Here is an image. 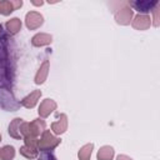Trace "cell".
Here are the masks:
<instances>
[{
    "label": "cell",
    "mask_w": 160,
    "mask_h": 160,
    "mask_svg": "<svg viewBox=\"0 0 160 160\" xmlns=\"http://www.w3.org/2000/svg\"><path fill=\"white\" fill-rule=\"evenodd\" d=\"M45 126H46L45 121L44 120H40V119H35L31 122H25L24 121L20 125V132L24 136H34V138H38L41 132H44Z\"/></svg>",
    "instance_id": "cell-2"
},
{
    "label": "cell",
    "mask_w": 160,
    "mask_h": 160,
    "mask_svg": "<svg viewBox=\"0 0 160 160\" xmlns=\"http://www.w3.org/2000/svg\"><path fill=\"white\" fill-rule=\"evenodd\" d=\"M8 38L0 39V88L11 89L12 72L10 70V56L8 50Z\"/></svg>",
    "instance_id": "cell-1"
},
{
    "label": "cell",
    "mask_w": 160,
    "mask_h": 160,
    "mask_svg": "<svg viewBox=\"0 0 160 160\" xmlns=\"http://www.w3.org/2000/svg\"><path fill=\"white\" fill-rule=\"evenodd\" d=\"M0 140H1V135H0Z\"/></svg>",
    "instance_id": "cell-28"
},
{
    "label": "cell",
    "mask_w": 160,
    "mask_h": 160,
    "mask_svg": "<svg viewBox=\"0 0 160 160\" xmlns=\"http://www.w3.org/2000/svg\"><path fill=\"white\" fill-rule=\"evenodd\" d=\"M51 129H52V131H54L55 134H58V135L65 132L66 129H68V118H66V115H65V114H60L59 120L51 124Z\"/></svg>",
    "instance_id": "cell-11"
},
{
    "label": "cell",
    "mask_w": 160,
    "mask_h": 160,
    "mask_svg": "<svg viewBox=\"0 0 160 160\" xmlns=\"http://www.w3.org/2000/svg\"><path fill=\"white\" fill-rule=\"evenodd\" d=\"M0 160H2V156H1V149H0Z\"/></svg>",
    "instance_id": "cell-27"
},
{
    "label": "cell",
    "mask_w": 160,
    "mask_h": 160,
    "mask_svg": "<svg viewBox=\"0 0 160 160\" xmlns=\"http://www.w3.org/2000/svg\"><path fill=\"white\" fill-rule=\"evenodd\" d=\"M152 12H154V26H159V4L152 9Z\"/></svg>",
    "instance_id": "cell-21"
},
{
    "label": "cell",
    "mask_w": 160,
    "mask_h": 160,
    "mask_svg": "<svg viewBox=\"0 0 160 160\" xmlns=\"http://www.w3.org/2000/svg\"><path fill=\"white\" fill-rule=\"evenodd\" d=\"M116 160H132V159L129 158V156H126V155H119Z\"/></svg>",
    "instance_id": "cell-23"
},
{
    "label": "cell",
    "mask_w": 160,
    "mask_h": 160,
    "mask_svg": "<svg viewBox=\"0 0 160 160\" xmlns=\"http://www.w3.org/2000/svg\"><path fill=\"white\" fill-rule=\"evenodd\" d=\"M44 19H42V15L38 11H30L26 14V19H25V24L28 26V29L30 30H34V29H38L41 24H42Z\"/></svg>",
    "instance_id": "cell-5"
},
{
    "label": "cell",
    "mask_w": 160,
    "mask_h": 160,
    "mask_svg": "<svg viewBox=\"0 0 160 160\" xmlns=\"http://www.w3.org/2000/svg\"><path fill=\"white\" fill-rule=\"evenodd\" d=\"M40 96H41V91L40 90H35L30 95H28L26 98H24L20 101V105H22V106H25L28 109H31V108H34L36 105V102H38V100H39Z\"/></svg>",
    "instance_id": "cell-10"
},
{
    "label": "cell",
    "mask_w": 160,
    "mask_h": 160,
    "mask_svg": "<svg viewBox=\"0 0 160 160\" xmlns=\"http://www.w3.org/2000/svg\"><path fill=\"white\" fill-rule=\"evenodd\" d=\"M130 6H132L139 12L146 14L149 11H152V9L159 4L158 0H136V1H129Z\"/></svg>",
    "instance_id": "cell-4"
},
{
    "label": "cell",
    "mask_w": 160,
    "mask_h": 160,
    "mask_svg": "<svg viewBox=\"0 0 160 160\" xmlns=\"http://www.w3.org/2000/svg\"><path fill=\"white\" fill-rule=\"evenodd\" d=\"M50 160H56V159H55V156H54L51 152H50Z\"/></svg>",
    "instance_id": "cell-26"
},
{
    "label": "cell",
    "mask_w": 160,
    "mask_h": 160,
    "mask_svg": "<svg viewBox=\"0 0 160 160\" xmlns=\"http://www.w3.org/2000/svg\"><path fill=\"white\" fill-rule=\"evenodd\" d=\"M20 154L24 155V156L28 158V159H35V158L38 156V149H36V148L28 146V145H24V146L20 149Z\"/></svg>",
    "instance_id": "cell-18"
},
{
    "label": "cell",
    "mask_w": 160,
    "mask_h": 160,
    "mask_svg": "<svg viewBox=\"0 0 160 160\" xmlns=\"http://www.w3.org/2000/svg\"><path fill=\"white\" fill-rule=\"evenodd\" d=\"M22 5L21 0H2L0 1V14L9 15L14 10L19 9Z\"/></svg>",
    "instance_id": "cell-6"
},
{
    "label": "cell",
    "mask_w": 160,
    "mask_h": 160,
    "mask_svg": "<svg viewBox=\"0 0 160 160\" xmlns=\"http://www.w3.org/2000/svg\"><path fill=\"white\" fill-rule=\"evenodd\" d=\"M52 40L51 35L49 34H44V32H40V34H36L32 39H31V44L34 46H44V45H48L50 44Z\"/></svg>",
    "instance_id": "cell-13"
},
{
    "label": "cell",
    "mask_w": 160,
    "mask_h": 160,
    "mask_svg": "<svg viewBox=\"0 0 160 160\" xmlns=\"http://www.w3.org/2000/svg\"><path fill=\"white\" fill-rule=\"evenodd\" d=\"M131 18H132V10L131 8H128V6L121 8L119 11L115 12V20L121 25H129L131 21Z\"/></svg>",
    "instance_id": "cell-7"
},
{
    "label": "cell",
    "mask_w": 160,
    "mask_h": 160,
    "mask_svg": "<svg viewBox=\"0 0 160 160\" xmlns=\"http://www.w3.org/2000/svg\"><path fill=\"white\" fill-rule=\"evenodd\" d=\"M5 36H6V34L4 32L2 26H1V24H0V39H2V38H5Z\"/></svg>",
    "instance_id": "cell-24"
},
{
    "label": "cell",
    "mask_w": 160,
    "mask_h": 160,
    "mask_svg": "<svg viewBox=\"0 0 160 160\" xmlns=\"http://www.w3.org/2000/svg\"><path fill=\"white\" fill-rule=\"evenodd\" d=\"M24 141H25V145L38 149V142H39L38 138H34V136H24Z\"/></svg>",
    "instance_id": "cell-20"
},
{
    "label": "cell",
    "mask_w": 160,
    "mask_h": 160,
    "mask_svg": "<svg viewBox=\"0 0 160 160\" xmlns=\"http://www.w3.org/2000/svg\"><path fill=\"white\" fill-rule=\"evenodd\" d=\"M132 26L135 28V29H138V30H146V29H149L150 28V25H151V19H150V16H148V15H136L135 18H134V20H132Z\"/></svg>",
    "instance_id": "cell-8"
},
{
    "label": "cell",
    "mask_w": 160,
    "mask_h": 160,
    "mask_svg": "<svg viewBox=\"0 0 160 160\" xmlns=\"http://www.w3.org/2000/svg\"><path fill=\"white\" fill-rule=\"evenodd\" d=\"M34 5H42V1H32Z\"/></svg>",
    "instance_id": "cell-25"
},
{
    "label": "cell",
    "mask_w": 160,
    "mask_h": 160,
    "mask_svg": "<svg viewBox=\"0 0 160 160\" xmlns=\"http://www.w3.org/2000/svg\"><path fill=\"white\" fill-rule=\"evenodd\" d=\"M114 156V149L111 146H102L98 152L99 160H111Z\"/></svg>",
    "instance_id": "cell-16"
},
{
    "label": "cell",
    "mask_w": 160,
    "mask_h": 160,
    "mask_svg": "<svg viewBox=\"0 0 160 160\" xmlns=\"http://www.w3.org/2000/svg\"><path fill=\"white\" fill-rule=\"evenodd\" d=\"M1 156L2 160H12V158L15 156V149L10 145H6L1 149Z\"/></svg>",
    "instance_id": "cell-19"
},
{
    "label": "cell",
    "mask_w": 160,
    "mask_h": 160,
    "mask_svg": "<svg viewBox=\"0 0 160 160\" xmlns=\"http://www.w3.org/2000/svg\"><path fill=\"white\" fill-rule=\"evenodd\" d=\"M6 29L10 34H16L20 31L21 29V21L20 19L18 18H14V19H10L8 22H6Z\"/></svg>",
    "instance_id": "cell-15"
},
{
    "label": "cell",
    "mask_w": 160,
    "mask_h": 160,
    "mask_svg": "<svg viewBox=\"0 0 160 160\" xmlns=\"http://www.w3.org/2000/svg\"><path fill=\"white\" fill-rule=\"evenodd\" d=\"M94 144H86L79 150V159L80 160H90L91 151H92Z\"/></svg>",
    "instance_id": "cell-17"
},
{
    "label": "cell",
    "mask_w": 160,
    "mask_h": 160,
    "mask_svg": "<svg viewBox=\"0 0 160 160\" xmlns=\"http://www.w3.org/2000/svg\"><path fill=\"white\" fill-rule=\"evenodd\" d=\"M24 121H22V119H20V118H16V119H14L11 122H10V125H9V134H10V136H12L14 139H21V132H20V125L22 124Z\"/></svg>",
    "instance_id": "cell-12"
},
{
    "label": "cell",
    "mask_w": 160,
    "mask_h": 160,
    "mask_svg": "<svg viewBox=\"0 0 160 160\" xmlns=\"http://www.w3.org/2000/svg\"><path fill=\"white\" fill-rule=\"evenodd\" d=\"M55 109H56V102H55L54 100H51V99H45V100L40 104V106H39V115H40L41 118H46V116H49Z\"/></svg>",
    "instance_id": "cell-9"
},
{
    "label": "cell",
    "mask_w": 160,
    "mask_h": 160,
    "mask_svg": "<svg viewBox=\"0 0 160 160\" xmlns=\"http://www.w3.org/2000/svg\"><path fill=\"white\" fill-rule=\"evenodd\" d=\"M59 144H60V139L59 138H55L49 130H44L42 136L38 142V150H41V151L52 150Z\"/></svg>",
    "instance_id": "cell-3"
},
{
    "label": "cell",
    "mask_w": 160,
    "mask_h": 160,
    "mask_svg": "<svg viewBox=\"0 0 160 160\" xmlns=\"http://www.w3.org/2000/svg\"><path fill=\"white\" fill-rule=\"evenodd\" d=\"M38 160H50V152H44Z\"/></svg>",
    "instance_id": "cell-22"
},
{
    "label": "cell",
    "mask_w": 160,
    "mask_h": 160,
    "mask_svg": "<svg viewBox=\"0 0 160 160\" xmlns=\"http://www.w3.org/2000/svg\"><path fill=\"white\" fill-rule=\"evenodd\" d=\"M48 72H49V61L45 60V61L41 64L40 69H39V71H38V74H36V76H35V82H36V84H42V82L45 81L46 76H48Z\"/></svg>",
    "instance_id": "cell-14"
}]
</instances>
